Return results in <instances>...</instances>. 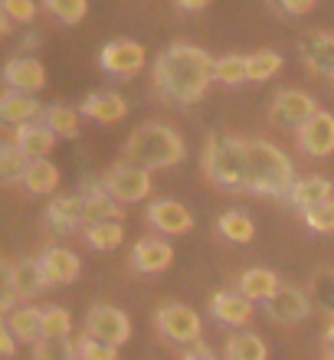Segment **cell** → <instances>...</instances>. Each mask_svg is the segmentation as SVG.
Returning <instances> with one entry per match:
<instances>
[{"label": "cell", "mask_w": 334, "mask_h": 360, "mask_svg": "<svg viewBox=\"0 0 334 360\" xmlns=\"http://www.w3.org/2000/svg\"><path fill=\"white\" fill-rule=\"evenodd\" d=\"M213 82V59L200 46L174 43L154 63V89L164 102L193 105L200 102L207 86Z\"/></svg>", "instance_id": "cell-1"}, {"label": "cell", "mask_w": 334, "mask_h": 360, "mask_svg": "<svg viewBox=\"0 0 334 360\" xmlns=\"http://www.w3.org/2000/svg\"><path fill=\"white\" fill-rule=\"evenodd\" d=\"M295 187V167L288 154L272 141L246 138V190L262 197H288Z\"/></svg>", "instance_id": "cell-2"}, {"label": "cell", "mask_w": 334, "mask_h": 360, "mask_svg": "<svg viewBox=\"0 0 334 360\" xmlns=\"http://www.w3.org/2000/svg\"><path fill=\"white\" fill-rule=\"evenodd\" d=\"M187 144L171 124L161 122H144L131 131V138L124 141V161H134L148 167V171H161V167H174L184 161Z\"/></svg>", "instance_id": "cell-3"}, {"label": "cell", "mask_w": 334, "mask_h": 360, "mask_svg": "<svg viewBox=\"0 0 334 360\" xmlns=\"http://www.w3.org/2000/svg\"><path fill=\"white\" fill-rule=\"evenodd\" d=\"M203 174L226 190H246V138L210 134L203 144Z\"/></svg>", "instance_id": "cell-4"}, {"label": "cell", "mask_w": 334, "mask_h": 360, "mask_svg": "<svg viewBox=\"0 0 334 360\" xmlns=\"http://www.w3.org/2000/svg\"><path fill=\"white\" fill-rule=\"evenodd\" d=\"M154 321H158L161 338H167L171 344H187V347H191L193 341H200V334H203L200 314L193 311L191 304H184V302L161 304L158 314H154Z\"/></svg>", "instance_id": "cell-5"}, {"label": "cell", "mask_w": 334, "mask_h": 360, "mask_svg": "<svg viewBox=\"0 0 334 360\" xmlns=\"http://www.w3.org/2000/svg\"><path fill=\"white\" fill-rule=\"evenodd\" d=\"M102 184H105V190L122 203V207H128V203L148 200V193H151V171L141 167V164H134V161H118L112 171L105 174Z\"/></svg>", "instance_id": "cell-6"}, {"label": "cell", "mask_w": 334, "mask_h": 360, "mask_svg": "<svg viewBox=\"0 0 334 360\" xmlns=\"http://www.w3.org/2000/svg\"><path fill=\"white\" fill-rule=\"evenodd\" d=\"M311 292L298 288V285H278L276 295H269L262 308L276 324H298L311 314Z\"/></svg>", "instance_id": "cell-7"}, {"label": "cell", "mask_w": 334, "mask_h": 360, "mask_svg": "<svg viewBox=\"0 0 334 360\" xmlns=\"http://www.w3.org/2000/svg\"><path fill=\"white\" fill-rule=\"evenodd\" d=\"M86 331L96 334L98 341L122 347L131 338V318L122 308H115V304H92L86 314Z\"/></svg>", "instance_id": "cell-8"}, {"label": "cell", "mask_w": 334, "mask_h": 360, "mask_svg": "<svg viewBox=\"0 0 334 360\" xmlns=\"http://www.w3.org/2000/svg\"><path fill=\"white\" fill-rule=\"evenodd\" d=\"M295 141H298V151L308 154V158H328V154H334V115L325 112V108H318L295 131Z\"/></svg>", "instance_id": "cell-9"}, {"label": "cell", "mask_w": 334, "mask_h": 360, "mask_svg": "<svg viewBox=\"0 0 334 360\" xmlns=\"http://www.w3.org/2000/svg\"><path fill=\"white\" fill-rule=\"evenodd\" d=\"M144 53L141 43H134V39H115L108 43L102 53H98V66L105 69L108 76H118V79H128V76H138L144 69Z\"/></svg>", "instance_id": "cell-10"}, {"label": "cell", "mask_w": 334, "mask_h": 360, "mask_svg": "<svg viewBox=\"0 0 334 360\" xmlns=\"http://www.w3.org/2000/svg\"><path fill=\"white\" fill-rule=\"evenodd\" d=\"M318 112V102L302 89H282V92L272 98V122L278 128H292L298 131L302 124Z\"/></svg>", "instance_id": "cell-11"}, {"label": "cell", "mask_w": 334, "mask_h": 360, "mask_svg": "<svg viewBox=\"0 0 334 360\" xmlns=\"http://www.w3.org/2000/svg\"><path fill=\"white\" fill-rule=\"evenodd\" d=\"M4 275H7V288L17 298H37L39 292L49 288V278L39 266V259H4Z\"/></svg>", "instance_id": "cell-12"}, {"label": "cell", "mask_w": 334, "mask_h": 360, "mask_svg": "<svg viewBox=\"0 0 334 360\" xmlns=\"http://www.w3.org/2000/svg\"><path fill=\"white\" fill-rule=\"evenodd\" d=\"M148 223L158 233H164V236H184V233L193 229V213L184 203H177V200L164 197L148 203Z\"/></svg>", "instance_id": "cell-13"}, {"label": "cell", "mask_w": 334, "mask_h": 360, "mask_svg": "<svg viewBox=\"0 0 334 360\" xmlns=\"http://www.w3.org/2000/svg\"><path fill=\"white\" fill-rule=\"evenodd\" d=\"M43 226L53 233V236H69L76 229H86V219H82V193L76 197H56L43 213Z\"/></svg>", "instance_id": "cell-14"}, {"label": "cell", "mask_w": 334, "mask_h": 360, "mask_svg": "<svg viewBox=\"0 0 334 360\" xmlns=\"http://www.w3.org/2000/svg\"><path fill=\"white\" fill-rule=\"evenodd\" d=\"M4 82L7 89H20V92H30L37 95L39 89L46 86V66L39 63L37 56H13L4 69Z\"/></svg>", "instance_id": "cell-15"}, {"label": "cell", "mask_w": 334, "mask_h": 360, "mask_svg": "<svg viewBox=\"0 0 334 360\" xmlns=\"http://www.w3.org/2000/svg\"><path fill=\"white\" fill-rule=\"evenodd\" d=\"M210 314L229 328H246L256 314V302L246 298L243 292H217L210 302Z\"/></svg>", "instance_id": "cell-16"}, {"label": "cell", "mask_w": 334, "mask_h": 360, "mask_svg": "<svg viewBox=\"0 0 334 360\" xmlns=\"http://www.w3.org/2000/svg\"><path fill=\"white\" fill-rule=\"evenodd\" d=\"M39 266L46 272L49 285H72L79 278V272H82L79 256L66 246H46L39 252Z\"/></svg>", "instance_id": "cell-17"}, {"label": "cell", "mask_w": 334, "mask_h": 360, "mask_svg": "<svg viewBox=\"0 0 334 360\" xmlns=\"http://www.w3.org/2000/svg\"><path fill=\"white\" fill-rule=\"evenodd\" d=\"M10 141L17 144L30 161H37V158H49V154H53V148H56V131H53L46 122H27L13 131Z\"/></svg>", "instance_id": "cell-18"}, {"label": "cell", "mask_w": 334, "mask_h": 360, "mask_svg": "<svg viewBox=\"0 0 334 360\" xmlns=\"http://www.w3.org/2000/svg\"><path fill=\"white\" fill-rule=\"evenodd\" d=\"M174 262V246L167 239H141L131 252V269L141 275H158L164 269H171Z\"/></svg>", "instance_id": "cell-19"}, {"label": "cell", "mask_w": 334, "mask_h": 360, "mask_svg": "<svg viewBox=\"0 0 334 360\" xmlns=\"http://www.w3.org/2000/svg\"><path fill=\"white\" fill-rule=\"evenodd\" d=\"M43 108L46 105H39L37 95L20 92V89H7L4 98H0V122L20 128V124H27V122H37L39 115H43Z\"/></svg>", "instance_id": "cell-20"}, {"label": "cell", "mask_w": 334, "mask_h": 360, "mask_svg": "<svg viewBox=\"0 0 334 360\" xmlns=\"http://www.w3.org/2000/svg\"><path fill=\"white\" fill-rule=\"evenodd\" d=\"M298 49H302V59H305V66L311 72L328 76L334 82V37H328V33H308V37H302Z\"/></svg>", "instance_id": "cell-21"}, {"label": "cell", "mask_w": 334, "mask_h": 360, "mask_svg": "<svg viewBox=\"0 0 334 360\" xmlns=\"http://www.w3.org/2000/svg\"><path fill=\"white\" fill-rule=\"evenodd\" d=\"M4 328L23 344L43 341V308L20 304V308H13L10 314H4Z\"/></svg>", "instance_id": "cell-22"}, {"label": "cell", "mask_w": 334, "mask_h": 360, "mask_svg": "<svg viewBox=\"0 0 334 360\" xmlns=\"http://www.w3.org/2000/svg\"><path fill=\"white\" fill-rule=\"evenodd\" d=\"M79 112L98 124H115L128 115V102H124L118 92H92L86 102H82Z\"/></svg>", "instance_id": "cell-23"}, {"label": "cell", "mask_w": 334, "mask_h": 360, "mask_svg": "<svg viewBox=\"0 0 334 360\" xmlns=\"http://www.w3.org/2000/svg\"><path fill=\"white\" fill-rule=\"evenodd\" d=\"M122 203L112 197L105 190V184L102 187H89L82 190V219L89 223H105V219H122Z\"/></svg>", "instance_id": "cell-24"}, {"label": "cell", "mask_w": 334, "mask_h": 360, "mask_svg": "<svg viewBox=\"0 0 334 360\" xmlns=\"http://www.w3.org/2000/svg\"><path fill=\"white\" fill-rule=\"evenodd\" d=\"M288 200H292V207H295V210L308 213L311 207H318V203L331 200V180H328V177H315V174L298 177L295 187H292V193H288Z\"/></svg>", "instance_id": "cell-25"}, {"label": "cell", "mask_w": 334, "mask_h": 360, "mask_svg": "<svg viewBox=\"0 0 334 360\" xmlns=\"http://www.w3.org/2000/svg\"><path fill=\"white\" fill-rule=\"evenodd\" d=\"M278 275L272 272V269H262V266H256V269H246V272L239 275V292L246 295V298H252V302H266L269 295H276V288H278Z\"/></svg>", "instance_id": "cell-26"}, {"label": "cell", "mask_w": 334, "mask_h": 360, "mask_svg": "<svg viewBox=\"0 0 334 360\" xmlns=\"http://www.w3.org/2000/svg\"><path fill=\"white\" fill-rule=\"evenodd\" d=\"M23 187H27L33 197H49V193H56V187H59L56 164L46 161V158L30 161V171H27V177H23Z\"/></svg>", "instance_id": "cell-27"}, {"label": "cell", "mask_w": 334, "mask_h": 360, "mask_svg": "<svg viewBox=\"0 0 334 360\" xmlns=\"http://www.w3.org/2000/svg\"><path fill=\"white\" fill-rule=\"evenodd\" d=\"M82 236H86V243L96 252H112V249L122 246L124 239V226L122 219H105V223H89L86 229H82Z\"/></svg>", "instance_id": "cell-28"}, {"label": "cell", "mask_w": 334, "mask_h": 360, "mask_svg": "<svg viewBox=\"0 0 334 360\" xmlns=\"http://www.w3.org/2000/svg\"><path fill=\"white\" fill-rule=\"evenodd\" d=\"M269 347L266 341L252 331H236L226 341V360H266Z\"/></svg>", "instance_id": "cell-29"}, {"label": "cell", "mask_w": 334, "mask_h": 360, "mask_svg": "<svg viewBox=\"0 0 334 360\" xmlns=\"http://www.w3.org/2000/svg\"><path fill=\"white\" fill-rule=\"evenodd\" d=\"M217 229H220V236L229 239V243H249V239L256 236V223L246 213H239V210H226L217 219Z\"/></svg>", "instance_id": "cell-30"}, {"label": "cell", "mask_w": 334, "mask_h": 360, "mask_svg": "<svg viewBox=\"0 0 334 360\" xmlns=\"http://www.w3.org/2000/svg\"><path fill=\"white\" fill-rule=\"evenodd\" d=\"M213 82H223V86H236V82H249V56H220L213 59Z\"/></svg>", "instance_id": "cell-31"}, {"label": "cell", "mask_w": 334, "mask_h": 360, "mask_svg": "<svg viewBox=\"0 0 334 360\" xmlns=\"http://www.w3.org/2000/svg\"><path fill=\"white\" fill-rule=\"evenodd\" d=\"M27 171H30V158L13 141H7L0 148V177L7 180V184H23Z\"/></svg>", "instance_id": "cell-32"}, {"label": "cell", "mask_w": 334, "mask_h": 360, "mask_svg": "<svg viewBox=\"0 0 334 360\" xmlns=\"http://www.w3.org/2000/svg\"><path fill=\"white\" fill-rule=\"evenodd\" d=\"M79 115L82 112L69 108V105H46V108H43V122H46L56 134H63V138H76L79 134Z\"/></svg>", "instance_id": "cell-33"}, {"label": "cell", "mask_w": 334, "mask_h": 360, "mask_svg": "<svg viewBox=\"0 0 334 360\" xmlns=\"http://www.w3.org/2000/svg\"><path fill=\"white\" fill-rule=\"evenodd\" d=\"M308 292H311V302H315L325 314L334 318V269H318V272L311 275Z\"/></svg>", "instance_id": "cell-34"}, {"label": "cell", "mask_w": 334, "mask_h": 360, "mask_svg": "<svg viewBox=\"0 0 334 360\" xmlns=\"http://www.w3.org/2000/svg\"><path fill=\"white\" fill-rule=\"evenodd\" d=\"M282 69V56L276 49H259L249 53V82H269Z\"/></svg>", "instance_id": "cell-35"}, {"label": "cell", "mask_w": 334, "mask_h": 360, "mask_svg": "<svg viewBox=\"0 0 334 360\" xmlns=\"http://www.w3.org/2000/svg\"><path fill=\"white\" fill-rule=\"evenodd\" d=\"M33 360H79V347L72 338H43Z\"/></svg>", "instance_id": "cell-36"}, {"label": "cell", "mask_w": 334, "mask_h": 360, "mask_svg": "<svg viewBox=\"0 0 334 360\" xmlns=\"http://www.w3.org/2000/svg\"><path fill=\"white\" fill-rule=\"evenodd\" d=\"M72 334V318L66 308L46 304L43 308V338H69Z\"/></svg>", "instance_id": "cell-37"}, {"label": "cell", "mask_w": 334, "mask_h": 360, "mask_svg": "<svg viewBox=\"0 0 334 360\" xmlns=\"http://www.w3.org/2000/svg\"><path fill=\"white\" fill-rule=\"evenodd\" d=\"M43 7H46L59 23L72 27V23H79V20L89 13V0H43Z\"/></svg>", "instance_id": "cell-38"}, {"label": "cell", "mask_w": 334, "mask_h": 360, "mask_svg": "<svg viewBox=\"0 0 334 360\" xmlns=\"http://www.w3.org/2000/svg\"><path fill=\"white\" fill-rule=\"evenodd\" d=\"M79 347V360H118V347L115 344H105V341H98L96 334H82L76 341Z\"/></svg>", "instance_id": "cell-39"}, {"label": "cell", "mask_w": 334, "mask_h": 360, "mask_svg": "<svg viewBox=\"0 0 334 360\" xmlns=\"http://www.w3.org/2000/svg\"><path fill=\"white\" fill-rule=\"evenodd\" d=\"M305 223L315 229V233H334V197L308 210V213H305Z\"/></svg>", "instance_id": "cell-40"}, {"label": "cell", "mask_w": 334, "mask_h": 360, "mask_svg": "<svg viewBox=\"0 0 334 360\" xmlns=\"http://www.w3.org/2000/svg\"><path fill=\"white\" fill-rule=\"evenodd\" d=\"M0 10L13 23H30V20L37 17V4L33 0H0Z\"/></svg>", "instance_id": "cell-41"}, {"label": "cell", "mask_w": 334, "mask_h": 360, "mask_svg": "<svg viewBox=\"0 0 334 360\" xmlns=\"http://www.w3.org/2000/svg\"><path fill=\"white\" fill-rule=\"evenodd\" d=\"M276 4L278 13H285V17H302V13H308V10L315 7L318 0H272Z\"/></svg>", "instance_id": "cell-42"}, {"label": "cell", "mask_w": 334, "mask_h": 360, "mask_svg": "<svg viewBox=\"0 0 334 360\" xmlns=\"http://www.w3.org/2000/svg\"><path fill=\"white\" fill-rule=\"evenodd\" d=\"M184 360H220V357H217V354H213L203 341H193L191 351H187V357H184Z\"/></svg>", "instance_id": "cell-43"}, {"label": "cell", "mask_w": 334, "mask_h": 360, "mask_svg": "<svg viewBox=\"0 0 334 360\" xmlns=\"http://www.w3.org/2000/svg\"><path fill=\"white\" fill-rule=\"evenodd\" d=\"M0 354H4V357H13V354H17V338H13V334L7 331V328H4V331H0Z\"/></svg>", "instance_id": "cell-44"}, {"label": "cell", "mask_w": 334, "mask_h": 360, "mask_svg": "<svg viewBox=\"0 0 334 360\" xmlns=\"http://www.w3.org/2000/svg\"><path fill=\"white\" fill-rule=\"evenodd\" d=\"M181 4V10H187V13H197V10H203L210 0H177Z\"/></svg>", "instance_id": "cell-45"}, {"label": "cell", "mask_w": 334, "mask_h": 360, "mask_svg": "<svg viewBox=\"0 0 334 360\" xmlns=\"http://www.w3.org/2000/svg\"><path fill=\"white\" fill-rule=\"evenodd\" d=\"M325 344H328V354H334V318H331V324L325 328Z\"/></svg>", "instance_id": "cell-46"}, {"label": "cell", "mask_w": 334, "mask_h": 360, "mask_svg": "<svg viewBox=\"0 0 334 360\" xmlns=\"http://www.w3.org/2000/svg\"><path fill=\"white\" fill-rule=\"evenodd\" d=\"M328 360H334V354H328Z\"/></svg>", "instance_id": "cell-47"}]
</instances>
